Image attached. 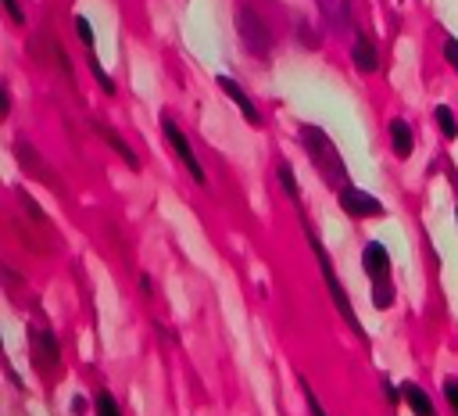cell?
<instances>
[{
	"label": "cell",
	"instance_id": "obj_15",
	"mask_svg": "<svg viewBox=\"0 0 458 416\" xmlns=\"http://www.w3.org/2000/svg\"><path fill=\"white\" fill-rule=\"evenodd\" d=\"M437 126H441V133H444L448 140H455V137H458V123H455V115H451V108H448V104H441V108H437Z\"/></svg>",
	"mask_w": 458,
	"mask_h": 416
},
{
	"label": "cell",
	"instance_id": "obj_16",
	"mask_svg": "<svg viewBox=\"0 0 458 416\" xmlns=\"http://www.w3.org/2000/svg\"><path fill=\"white\" fill-rule=\"evenodd\" d=\"M97 416H122V409H118V402L104 391V395H97Z\"/></svg>",
	"mask_w": 458,
	"mask_h": 416
},
{
	"label": "cell",
	"instance_id": "obj_8",
	"mask_svg": "<svg viewBox=\"0 0 458 416\" xmlns=\"http://www.w3.org/2000/svg\"><path fill=\"white\" fill-rule=\"evenodd\" d=\"M219 86H222V94H229V101H233V104L240 108V115H243V118H248V123H251V126H258V123H262V115H258V108L251 104V97H248V94H243V90H240V83H236V79H229V76H219Z\"/></svg>",
	"mask_w": 458,
	"mask_h": 416
},
{
	"label": "cell",
	"instance_id": "obj_19",
	"mask_svg": "<svg viewBox=\"0 0 458 416\" xmlns=\"http://www.w3.org/2000/svg\"><path fill=\"white\" fill-rule=\"evenodd\" d=\"M94 76H97V83H101V90H104V94H115V83H111V76L101 69V62H94Z\"/></svg>",
	"mask_w": 458,
	"mask_h": 416
},
{
	"label": "cell",
	"instance_id": "obj_10",
	"mask_svg": "<svg viewBox=\"0 0 458 416\" xmlns=\"http://www.w3.org/2000/svg\"><path fill=\"white\" fill-rule=\"evenodd\" d=\"M390 147H394V155H398V158L412 155L415 140H412V126L405 123V118H394V123H390Z\"/></svg>",
	"mask_w": 458,
	"mask_h": 416
},
{
	"label": "cell",
	"instance_id": "obj_22",
	"mask_svg": "<svg viewBox=\"0 0 458 416\" xmlns=\"http://www.w3.org/2000/svg\"><path fill=\"white\" fill-rule=\"evenodd\" d=\"M4 8H8V15H11V22H25V15H22V8H18V0H4Z\"/></svg>",
	"mask_w": 458,
	"mask_h": 416
},
{
	"label": "cell",
	"instance_id": "obj_2",
	"mask_svg": "<svg viewBox=\"0 0 458 416\" xmlns=\"http://www.w3.org/2000/svg\"><path fill=\"white\" fill-rule=\"evenodd\" d=\"M308 241H312V248H315V258H319V265H322V277H326V287H329V294H333V305H337V312L351 323V331L355 334H362V323H358V316H355V309H351V298H348V291H344V284H341V277L333 273V262H329V255H326V248L315 241V233H308ZM365 338V334H362Z\"/></svg>",
	"mask_w": 458,
	"mask_h": 416
},
{
	"label": "cell",
	"instance_id": "obj_3",
	"mask_svg": "<svg viewBox=\"0 0 458 416\" xmlns=\"http://www.w3.org/2000/svg\"><path fill=\"white\" fill-rule=\"evenodd\" d=\"M236 29H240V36H243V43H248V50H251V54H262V57H265V54L272 50V33H269V25H265L255 11L240 8Z\"/></svg>",
	"mask_w": 458,
	"mask_h": 416
},
{
	"label": "cell",
	"instance_id": "obj_13",
	"mask_svg": "<svg viewBox=\"0 0 458 416\" xmlns=\"http://www.w3.org/2000/svg\"><path fill=\"white\" fill-rule=\"evenodd\" d=\"M390 302H394L390 280H373V305H376V309H390Z\"/></svg>",
	"mask_w": 458,
	"mask_h": 416
},
{
	"label": "cell",
	"instance_id": "obj_17",
	"mask_svg": "<svg viewBox=\"0 0 458 416\" xmlns=\"http://www.w3.org/2000/svg\"><path fill=\"white\" fill-rule=\"evenodd\" d=\"M301 391H304V402H308V412H312V416H326V409L319 405V398H315V391L308 388V380H304V377H301Z\"/></svg>",
	"mask_w": 458,
	"mask_h": 416
},
{
	"label": "cell",
	"instance_id": "obj_4",
	"mask_svg": "<svg viewBox=\"0 0 458 416\" xmlns=\"http://www.w3.org/2000/svg\"><path fill=\"white\" fill-rule=\"evenodd\" d=\"M162 130H165V140L172 144V151L179 155V162L187 165V169H190V176H194V180L204 187V183H208V176H204V169H201V162H197V155H194V147L187 144V137H183V130L172 123V118H162Z\"/></svg>",
	"mask_w": 458,
	"mask_h": 416
},
{
	"label": "cell",
	"instance_id": "obj_7",
	"mask_svg": "<svg viewBox=\"0 0 458 416\" xmlns=\"http://www.w3.org/2000/svg\"><path fill=\"white\" fill-rule=\"evenodd\" d=\"M29 341H33V355H36L40 370H54V366L61 363V348H57L54 334H47V331H33V334H29Z\"/></svg>",
	"mask_w": 458,
	"mask_h": 416
},
{
	"label": "cell",
	"instance_id": "obj_21",
	"mask_svg": "<svg viewBox=\"0 0 458 416\" xmlns=\"http://www.w3.org/2000/svg\"><path fill=\"white\" fill-rule=\"evenodd\" d=\"M444 54H448L451 69H458V40H455V36H448V40H444Z\"/></svg>",
	"mask_w": 458,
	"mask_h": 416
},
{
	"label": "cell",
	"instance_id": "obj_6",
	"mask_svg": "<svg viewBox=\"0 0 458 416\" xmlns=\"http://www.w3.org/2000/svg\"><path fill=\"white\" fill-rule=\"evenodd\" d=\"M362 265H365V273H369L373 280H387L390 277V255L380 241H369L362 248Z\"/></svg>",
	"mask_w": 458,
	"mask_h": 416
},
{
	"label": "cell",
	"instance_id": "obj_20",
	"mask_svg": "<svg viewBox=\"0 0 458 416\" xmlns=\"http://www.w3.org/2000/svg\"><path fill=\"white\" fill-rule=\"evenodd\" d=\"M444 395H448V405L458 412V380H455V377H448V380H444Z\"/></svg>",
	"mask_w": 458,
	"mask_h": 416
},
{
	"label": "cell",
	"instance_id": "obj_11",
	"mask_svg": "<svg viewBox=\"0 0 458 416\" xmlns=\"http://www.w3.org/2000/svg\"><path fill=\"white\" fill-rule=\"evenodd\" d=\"M401 395L408 398V405L415 409V416H437V409H434V402H430V395H426L419 384H412V380H405L401 384Z\"/></svg>",
	"mask_w": 458,
	"mask_h": 416
},
{
	"label": "cell",
	"instance_id": "obj_1",
	"mask_svg": "<svg viewBox=\"0 0 458 416\" xmlns=\"http://www.w3.org/2000/svg\"><path fill=\"white\" fill-rule=\"evenodd\" d=\"M301 144H304V151H308L312 165L322 172V180L344 187V176H348V172H344V162H341V155H337V147H333V140H329L319 126H304V130H301Z\"/></svg>",
	"mask_w": 458,
	"mask_h": 416
},
{
	"label": "cell",
	"instance_id": "obj_9",
	"mask_svg": "<svg viewBox=\"0 0 458 416\" xmlns=\"http://www.w3.org/2000/svg\"><path fill=\"white\" fill-rule=\"evenodd\" d=\"M351 62H355V69L358 72H376V65H380V54H376V47H373V40L369 36H355V47H351Z\"/></svg>",
	"mask_w": 458,
	"mask_h": 416
},
{
	"label": "cell",
	"instance_id": "obj_5",
	"mask_svg": "<svg viewBox=\"0 0 458 416\" xmlns=\"http://www.w3.org/2000/svg\"><path fill=\"white\" fill-rule=\"evenodd\" d=\"M337 201H341L344 212L355 216V219H362V216H383V201H376L373 194H365L358 187H341Z\"/></svg>",
	"mask_w": 458,
	"mask_h": 416
},
{
	"label": "cell",
	"instance_id": "obj_18",
	"mask_svg": "<svg viewBox=\"0 0 458 416\" xmlns=\"http://www.w3.org/2000/svg\"><path fill=\"white\" fill-rule=\"evenodd\" d=\"M76 33H79V40H83L86 47H94V29H90L86 15H76Z\"/></svg>",
	"mask_w": 458,
	"mask_h": 416
},
{
	"label": "cell",
	"instance_id": "obj_14",
	"mask_svg": "<svg viewBox=\"0 0 458 416\" xmlns=\"http://www.w3.org/2000/svg\"><path fill=\"white\" fill-rule=\"evenodd\" d=\"M280 183H283V190H287V197L290 201H301V190H297V176H294V169L287 165V162H280Z\"/></svg>",
	"mask_w": 458,
	"mask_h": 416
},
{
	"label": "cell",
	"instance_id": "obj_12",
	"mask_svg": "<svg viewBox=\"0 0 458 416\" xmlns=\"http://www.w3.org/2000/svg\"><path fill=\"white\" fill-rule=\"evenodd\" d=\"M101 133H104V140H108V144L115 147V151H118L122 158H126V162H129V169H140V158H136V151H133V147H129L126 140H122L118 133H111V130H101Z\"/></svg>",
	"mask_w": 458,
	"mask_h": 416
}]
</instances>
